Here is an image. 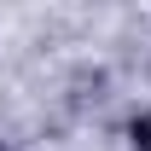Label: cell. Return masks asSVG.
I'll return each mask as SVG.
<instances>
[{
  "label": "cell",
  "mask_w": 151,
  "mask_h": 151,
  "mask_svg": "<svg viewBox=\"0 0 151 151\" xmlns=\"http://www.w3.org/2000/svg\"><path fill=\"white\" fill-rule=\"evenodd\" d=\"M128 145H134V151H151V111H139V116L128 122Z\"/></svg>",
  "instance_id": "1"
},
{
  "label": "cell",
  "mask_w": 151,
  "mask_h": 151,
  "mask_svg": "<svg viewBox=\"0 0 151 151\" xmlns=\"http://www.w3.org/2000/svg\"><path fill=\"white\" fill-rule=\"evenodd\" d=\"M0 151H12V145H0Z\"/></svg>",
  "instance_id": "2"
}]
</instances>
